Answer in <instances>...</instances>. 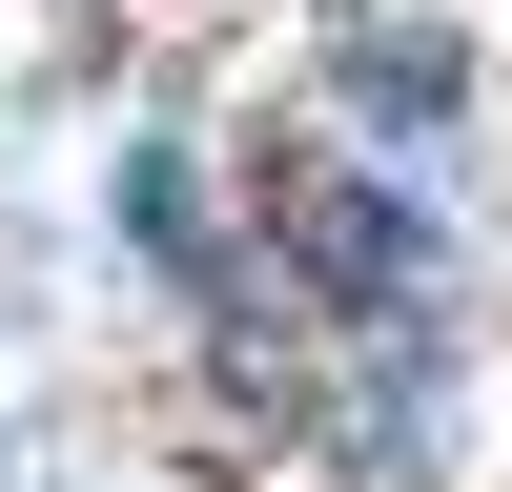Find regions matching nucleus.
<instances>
[{"label":"nucleus","instance_id":"1","mask_svg":"<svg viewBox=\"0 0 512 492\" xmlns=\"http://www.w3.org/2000/svg\"><path fill=\"white\" fill-rule=\"evenodd\" d=\"M267 226H287V246H308V267H328V287H349V308H390V287H410V267H431V226H410V205H390V185H267Z\"/></svg>","mask_w":512,"mask_h":492},{"label":"nucleus","instance_id":"2","mask_svg":"<svg viewBox=\"0 0 512 492\" xmlns=\"http://www.w3.org/2000/svg\"><path fill=\"white\" fill-rule=\"evenodd\" d=\"M349 103H369V123H431V103H451V41H349Z\"/></svg>","mask_w":512,"mask_h":492}]
</instances>
